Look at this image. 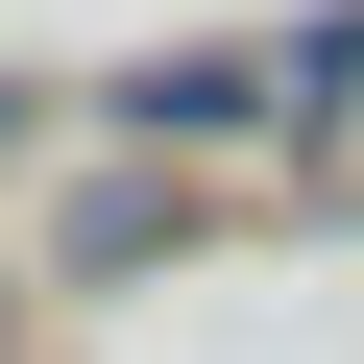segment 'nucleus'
<instances>
[{
    "instance_id": "f257e3e1",
    "label": "nucleus",
    "mask_w": 364,
    "mask_h": 364,
    "mask_svg": "<svg viewBox=\"0 0 364 364\" xmlns=\"http://www.w3.org/2000/svg\"><path fill=\"white\" fill-rule=\"evenodd\" d=\"M0 122H25V97H0Z\"/></svg>"
}]
</instances>
